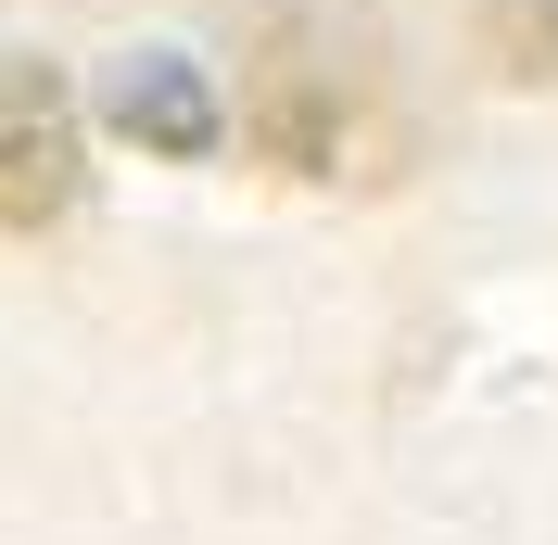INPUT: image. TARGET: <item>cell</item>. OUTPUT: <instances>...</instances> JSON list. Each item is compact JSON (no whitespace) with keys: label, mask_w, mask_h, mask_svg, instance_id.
Returning a JSON list of instances; mask_svg holds the SVG:
<instances>
[{"label":"cell","mask_w":558,"mask_h":545,"mask_svg":"<svg viewBox=\"0 0 558 545\" xmlns=\"http://www.w3.org/2000/svg\"><path fill=\"white\" fill-rule=\"evenodd\" d=\"M76 166H89V140H76V89L26 51H0V229L26 241L76 204Z\"/></svg>","instance_id":"obj_1"},{"label":"cell","mask_w":558,"mask_h":545,"mask_svg":"<svg viewBox=\"0 0 558 545\" xmlns=\"http://www.w3.org/2000/svg\"><path fill=\"white\" fill-rule=\"evenodd\" d=\"M254 153H267V166H292V178H317L330 153H343V102L317 89L305 51H279V64L254 76Z\"/></svg>","instance_id":"obj_2"},{"label":"cell","mask_w":558,"mask_h":545,"mask_svg":"<svg viewBox=\"0 0 558 545\" xmlns=\"http://www.w3.org/2000/svg\"><path fill=\"white\" fill-rule=\"evenodd\" d=\"M470 51L508 89H558V0H470Z\"/></svg>","instance_id":"obj_3"},{"label":"cell","mask_w":558,"mask_h":545,"mask_svg":"<svg viewBox=\"0 0 558 545\" xmlns=\"http://www.w3.org/2000/svg\"><path fill=\"white\" fill-rule=\"evenodd\" d=\"M114 114H128V140H153V153H204L216 140V102L191 64H140L128 89H114Z\"/></svg>","instance_id":"obj_4"}]
</instances>
